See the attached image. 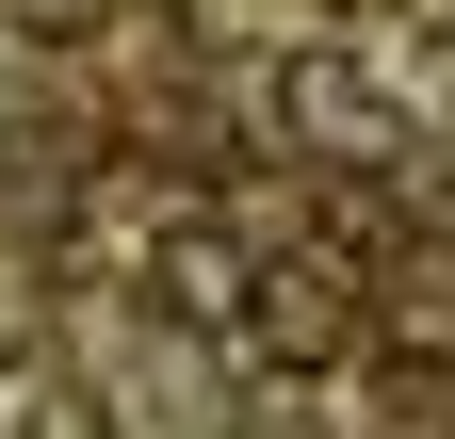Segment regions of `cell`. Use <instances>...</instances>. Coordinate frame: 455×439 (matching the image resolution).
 Listing matches in <instances>:
<instances>
[{
  "mask_svg": "<svg viewBox=\"0 0 455 439\" xmlns=\"http://www.w3.org/2000/svg\"><path fill=\"white\" fill-rule=\"evenodd\" d=\"M260 342H276V358H309V342H341V293L309 277V260H293V277L260 293Z\"/></svg>",
  "mask_w": 455,
  "mask_h": 439,
  "instance_id": "7a4b0ae2",
  "label": "cell"
},
{
  "mask_svg": "<svg viewBox=\"0 0 455 439\" xmlns=\"http://www.w3.org/2000/svg\"><path fill=\"white\" fill-rule=\"evenodd\" d=\"M163 309H180V325H228V309H244V244L180 228V244H163Z\"/></svg>",
  "mask_w": 455,
  "mask_h": 439,
  "instance_id": "6da1fadb",
  "label": "cell"
},
{
  "mask_svg": "<svg viewBox=\"0 0 455 439\" xmlns=\"http://www.w3.org/2000/svg\"><path fill=\"white\" fill-rule=\"evenodd\" d=\"M293 115L341 131V147H374V82H358V66H309V82H293Z\"/></svg>",
  "mask_w": 455,
  "mask_h": 439,
  "instance_id": "3957f363",
  "label": "cell"
},
{
  "mask_svg": "<svg viewBox=\"0 0 455 439\" xmlns=\"http://www.w3.org/2000/svg\"><path fill=\"white\" fill-rule=\"evenodd\" d=\"M0 325H33V293H0Z\"/></svg>",
  "mask_w": 455,
  "mask_h": 439,
  "instance_id": "277c9868",
  "label": "cell"
}]
</instances>
